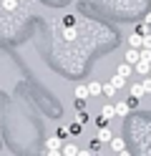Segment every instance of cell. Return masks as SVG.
Segmentation results:
<instances>
[{
	"instance_id": "obj_22",
	"label": "cell",
	"mask_w": 151,
	"mask_h": 156,
	"mask_svg": "<svg viewBox=\"0 0 151 156\" xmlns=\"http://www.w3.org/2000/svg\"><path fill=\"white\" fill-rule=\"evenodd\" d=\"M98 149H101V141H98V139H93V141H91V151L98 154Z\"/></svg>"
},
{
	"instance_id": "obj_18",
	"label": "cell",
	"mask_w": 151,
	"mask_h": 156,
	"mask_svg": "<svg viewBox=\"0 0 151 156\" xmlns=\"http://www.w3.org/2000/svg\"><path fill=\"white\" fill-rule=\"evenodd\" d=\"M134 33H138V35H149V25H146V23H138Z\"/></svg>"
},
{
	"instance_id": "obj_9",
	"label": "cell",
	"mask_w": 151,
	"mask_h": 156,
	"mask_svg": "<svg viewBox=\"0 0 151 156\" xmlns=\"http://www.w3.org/2000/svg\"><path fill=\"white\" fill-rule=\"evenodd\" d=\"M101 93H103L106 98H111V96H116V88H113V86H111V81L101 83Z\"/></svg>"
},
{
	"instance_id": "obj_5",
	"label": "cell",
	"mask_w": 151,
	"mask_h": 156,
	"mask_svg": "<svg viewBox=\"0 0 151 156\" xmlns=\"http://www.w3.org/2000/svg\"><path fill=\"white\" fill-rule=\"evenodd\" d=\"M138 58H141V51H136V48H128V51H126V63L128 66H136Z\"/></svg>"
},
{
	"instance_id": "obj_7",
	"label": "cell",
	"mask_w": 151,
	"mask_h": 156,
	"mask_svg": "<svg viewBox=\"0 0 151 156\" xmlns=\"http://www.w3.org/2000/svg\"><path fill=\"white\" fill-rule=\"evenodd\" d=\"M111 149H113L116 154L126 151V141H124V139H118V136H113V139H111Z\"/></svg>"
},
{
	"instance_id": "obj_27",
	"label": "cell",
	"mask_w": 151,
	"mask_h": 156,
	"mask_svg": "<svg viewBox=\"0 0 151 156\" xmlns=\"http://www.w3.org/2000/svg\"><path fill=\"white\" fill-rule=\"evenodd\" d=\"M144 23H146V25H149V28H151V13H149V15H146V20H144Z\"/></svg>"
},
{
	"instance_id": "obj_31",
	"label": "cell",
	"mask_w": 151,
	"mask_h": 156,
	"mask_svg": "<svg viewBox=\"0 0 151 156\" xmlns=\"http://www.w3.org/2000/svg\"><path fill=\"white\" fill-rule=\"evenodd\" d=\"M149 78H151V71H149Z\"/></svg>"
},
{
	"instance_id": "obj_19",
	"label": "cell",
	"mask_w": 151,
	"mask_h": 156,
	"mask_svg": "<svg viewBox=\"0 0 151 156\" xmlns=\"http://www.w3.org/2000/svg\"><path fill=\"white\" fill-rule=\"evenodd\" d=\"M68 129V133H81V123L76 121V123H70V126H66Z\"/></svg>"
},
{
	"instance_id": "obj_30",
	"label": "cell",
	"mask_w": 151,
	"mask_h": 156,
	"mask_svg": "<svg viewBox=\"0 0 151 156\" xmlns=\"http://www.w3.org/2000/svg\"><path fill=\"white\" fill-rule=\"evenodd\" d=\"M93 156H101V154H93Z\"/></svg>"
},
{
	"instance_id": "obj_23",
	"label": "cell",
	"mask_w": 151,
	"mask_h": 156,
	"mask_svg": "<svg viewBox=\"0 0 151 156\" xmlns=\"http://www.w3.org/2000/svg\"><path fill=\"white\" fill-rule=\"evenodd\" d=\"M96 126H98V129H103V126H108V121L103 119V116H98V119H96Z\"/></svg>"
},
{
	"instance_id": "obj_6",
	"label": "cell",
	"mask_w": 151,
	"mask_h": 156,
	"mask_svg": "<svg viewBox=\"0 0 151 156\" xmlns=\"http://www.w3.org/2000/svg\"><path fill=\"white\" fill-rule=\"evenodd\" d=\"M73 96H76V101H86V98H91L88 96V86H76V91H73Z\"/></svg>"
},
{
	"instance_id": "obj_14",
	"label": "cell",
	"mask_w": 151,
	"mask_h": 156,
	"mask_svg": "<svg viewBox=\"0 0 151 156\" xmlns=\"http://www.w3.org/2000/svg\"><path fill=\"white\" fill-rule=\"evenodd\" d=\"M88 96H101V83H88Z\"/></svg>"
},
{
	"instance_id": "obj_24",
	"label": "cell",
	"mask_w": 151,
	"mask_h": 156,
	"mask_svg": "<svg viewBox=\"0 0 151 156\" xmlns=\"http://www.w3.org/2000/svg\"><path fill=\"white\" fill-rule=\"evenodd\" d=\"M126 106H128V111H131V108H136V106H138V98H128Z\"/></svg>"
},
{
	"instance_id": "obj_21",
	"label": "cell",
	"mask_w": 151,
	"mask_h": 156,
	"mask_svg": "<svg viewBox=\"0 0 151 156\" xmlns=\"http://www.w3.org/2000/svg\"><path fill=\"white\" fill-rule=\"evenodd\" d=\"M141 48H144V51H151V33L144 35V45H141Z\"/></svg>"
},
{
	"instance_id": "obj_12",
	"label": "cell",
	"mask_w": 151,
	"mask_h": 156,
	"mask_svg": "<svg viewBox=\"0 0 151 156\" xmlns=\"http://www.w3.org/2000/svg\"><path fill=\"white\" fill-rule=\"evenodd\" d=\"M131 71H134V66H128V63L124 61V63L118 66V71H116V73H118V76H124V78H128V76H131Z\"/></svg>"
},
{
	"instance_id": "obj_16",
	"label": "cell",
	"mask_w": 151,
	"mask_h": 156,
	"mask_svg": "<svg viewBox=\"0 0 151 156\" xmlns=\"http://www.w3.org/2000/svg\"><path fill=\"white\" fill-rule=\"evenodd\" d=\"M76 35H78V30H76V28H63V38H66V41H73Z\"/></svg>"
},
{
	"instance_id": "obj_25",
	"label": "cell",
	"mask_w": 151,
	"mask_h": 156,
	"mask_svg": "<svg viewBox=\"0 0 151 156\" xmlns=\"http://www.w3.org/2000/svg\"><path fill=\"white\" fill-rule=\"evenodd\" d=\"M78 156H93V151L91 149H78Z\"/></svg>"
},
{
	"instance_id": "obj_29",
	"label": "cell",
	"mask_w": 151,
	"mask_h": 156,
	"mask_svg": "<svg viewBox=\"0 0 151 156\" xmlns=\"http://www.w3.org/2000/svg\"><path fill=\"white\" fill-rule=\"evenodd\" d=\"M18 3H25V0H18Z\"/></svg>"
},
{
	"instance_id": "obj_15",
	"label": "cell",
	"mask_w": 151,
	"mask_h": 156,
	"mask_svg": "<svg viewBox=\"0 0 151 156\" xmlns=\"http://www.w3.org/2000/svg\"><path fill=\"white\" fill-rule=\"evenodd\" d=\"M18 5H20V3H18V0H3V8H5V10H8V13H13V10H15V8H18Z\"/></svg>"
},
{
	"instance_id": "obj_10",
	"label": "cell",
	"mask_w": 151,
	"mask_h": 156,
	"mask_svg": "<svg viewBox=\"0 0 151 156\" xmlns=\"http://www.w3.org/2000/svg\"><path fill=\"white\" fill-rule=\"evenodd\" d=\"M60 154H63V156H78V146H73V144H63Z\"/></svg>"
},
{
	"instance_id": "obj_8",
	"label": "cell",
	"mask_w": 151,
	"mask_h": 156,
	"mask_svg": "<svg viewBox=\"0 0 151 156\" xmlns=\"http://www.w3.org/2000/svg\"><path fill=\"white\" fill-rule=\"evenodd\" d=\"M144 96H146V91H144V86H141V83H134V86H131V98H144Z\"/></svg>"
},
{
	"instance_id": "obj_26",
	"label": "cell",
	"mask_w": 151,
	"mask_h": 156,
	"mask_svg": "<svg viewBox=\"0 0 151 156\" xmlns=\"http://www.w3.org/2000/svg\"><path fill=\"white\" fill-rule=\"evenodd\" d=\"M43 156H63L60 151H43Z\"/></svg>"
},
{
	"instance_id": "obj_17",
	"label": "cell",
	"mask_w": 151,
	"mask_h": 156,
	"mask_svg": "<svg viewBox=\"0 0 151 156\" xmlns=\"http://www.w3.org/2000/svg\"><path fill=\"white\" fill-rule=\"evenodd\" d=\"M113 106H116V116H126L128 113V106L126 103H113Z\"/></svg>"
},
{
	"instance_id": "obj_13",
	"label": "cell",
	"mask_w": 151,
	"mask_h": 156,
	"mask_svg": "<svg viewBox=\"0 0 151 156\" xmlns=\"http://www.w3.org/2000/svg\"><path fill=\"white\" fill-rule=\"evenodd\" d=\"M76 121H78L81 126H83V123H88V121H91V116H88V111H78V113H76Z\"/></svg>"
},
{
	"instance_id": "obj_1",
	"label": "cell",
	"mask_w": 151,
	"mask_h": 156,
	"mask_svg": "<svg viewBox=\"0 0 151 156\" xmlns=\"http://www.w3.org/2000/svg\"><path fill=\"white\" fill-rule=\"evenodd\" d=\"M60 149H63V139H58V136L45 139V149L43 151H60Z\"/></svg>"
},
{
	"instance_id": "obj_4",
	"label": "cell",
	"mask_w": 151,
	"mask_h": 156,
	"mask_svg": "<svg viewBox=\"0 0 151 156\" xmlns=\"http://www.w3.org/2000/svg\"><path fill=\"white\" fill-rule=\"evenodd\" d=\"M141 45H144V35L131 33V35H128V48H136V51H141Z\"/></svg>"
},
{
	"instance_id": "obj_2",
	"label": "cell",
	"mask_w": 151,
	"mask_h": 156,
	"mask_svg": "<svg viewBox=\"0 0 151 156\" xmlns=\"http://www.w3.org/2000/svg\"><path fill=\"white\" fill-rule=\"evenodd\" d=\"M96 139H98L101 144H111V139H113V131H111V126H103V129H98Z\"/></svg>"
},
{
	"instance_id": "obj_20",
	"label": "cell",
	"mask_w": 151,
	"mask_h": 156,
	"mask_svg": "<svg viewBox=\"0 0 151 156\" xmlns=\"http://www.w3.org/2000/svg\"><path fill=\"white\" fill-rule=\"evenodd\" d=\"M141 86H144V91H146V93H151V78H149V76L141 81Z\"/></svg>"
},
{
	"instance_id": "obj_3",
	"label": "cell",
	"mask_w": 151,
	"mask_h": 156,
	"mask_svg": "<svg viewBox=\"0 0 151 156\" xmlns=\"http://www.w3.org/2000/svg\"><path fill=\"white\" fill-rule=\"evenodd\" d=\"M98 116H103L106 121H111V119L116 116V106H113V103H106V106H101V113H98Z\"/></svg>"
},
{
	"instance_id": "obj_11",
	"label": "cell",
	"mask_w": 151,
	"mask_h": 156,
	"mask_svg": "<svg viewBox=\"0 0 151 156\" xmlns=\"http://www.w3.org/2000/svg\"><path fill=\"white\" fill-rule=\"evenodd\" d=\"M111 86H113V88H116V91H121V88H124V86H126V78L116 73L113 78H111Z\"/></svg>"
},
{
	"instance_id": "obj_28",
	"label": "cell",
	"mask_w": 151,
	"mask_h": 156,
	"mask_svg": "<svg viewBox=\"0 0 151 156\" xmlns=\"http://www.w3.org/2000/svg\"><path fill=\"white\" fill-rule=\"evenodd\" d=\"M116 156H131V154H128V151H121V154H116Z\"/></svg>"
}]
</instances>
